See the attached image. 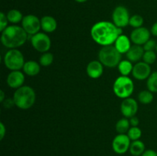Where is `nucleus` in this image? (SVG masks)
I'll list each match as a JSON object with an SVG mask.
<instances>
[{
    "label": "nucleus",
    "instance_id": "19",
    "mask_svg": "<svg viewBox=\"0 0 157 156\" xmlns=\"http://www.w3.org/2000/svg\"><path fill=\"white\" fill-rule=\"evenodd\" d=\"M22 70L25 74L29 76H35L40 73L41 64L35 61H25Z\"/></svg>",
    "mask_w": 157,
    "mask_h": 156
},
{
    "label": "nucleus",
    "instance_id": "8",
    "mask_svg": "<svg viewBox=\"0 0 157 156\" xmlns=\"http://www.w3.org/2000/svg\"><path fill=\"white\" fill-rule=\"evenodd\" d=\"M130 13L129 11L126 7L123 6H117L113 10L112 14V20L113 23L118 28L127 27L129 25V21H130Z\"/></svg>",
    "mask_w": 157,
    "mask_h": 156
},
{
    "label": "nucleus",
    "instance_id": "6",
    "mask_svg": "<svg viewBox=\"0 0 157 156\" xmlns=\"http://www.w3.org/2000/svg\"><path fill=\"white\" fill-rule=\"evenodd\" d=\"M3 63L11 71L20 70L25 63L23 54L18 49H9L3 57Z\"/></svg>",
    "mask_w": 157,
    "mask_h": 156
},
{
    "label": "nucleus",
    "instance_id": "35",
    "mask_svg": "<svg viewBox=\"0 0 157 156\" xmlns=\"http://www.w3.org/2000/svg\"><path fill=\"white\" fill-rule=\"evenodd\" d=\"M141 156H157V151L153 149H147L145 150Z\"/></svg>",
    "mask_w": 157,
    "mask_h": 156
},
{
    "label": "nucleus",
    "instance_id": "17",
    "mask_svg": "<svg viewBox=\"0 0 157 156\" xmlns=\"http://www.w3.org/2000/svg\"><path fill=\"white\" fill-rule=\"evenodd\" d=\"M117 50L121 54H127V52L131 47V40L125 35H121L117 38L114 43Z\"/></svg>",
    "mask_w": 157,
    "mask_h": 156
},
{
    "label": "nucleus",
    "instance_id": "9",
    "mask_svg": "<svg viewBox=\"0 0 157 156\" xmlns=\"http://www.w3.org/2000/svg\"><path fill=\"white\" fill-rule=\"evenodd\" d=\"M21 27L29 36H32L38 33L41 29V19L35 15H27L21 21Z\"/></svg>",
    "mask_w": 157,
    "mask_h": 156
},
{
    "label": "nucleus",
    "instance_id": "18",
    "mask_svg": "<svg viewBox=\"0 0 157 156\" xmlns=\"http://www.w3.org/2000/svg\"><path fill=\"white\" fill-rule=\"evenodd\" d=\"M41 29L46 33H52L58 27V23L54 17L45 15L41 18Z\"/></svg>",
    "mask_w": 157,
    "mask_h": 156
},
{
    "label": "nucleus",
    "instance_id": "2",
    "mask_svg": "<svg viewBox=\"0 0 157 156\" xmlns=\"http://www.w3.org/2000/svg\"><path fill=\"white\" fill-rule=\"evenodd\" d=\"M29 35L21 26L12 24L2 32L1 42L8 49H15L22 46L29 39Z\"/></svg>",
    "mask_w": 157,
    "mask_h": 156
},
{
    "label": "nucleus",
    "instance_id": "15",
    "mask_svg": "<svg viewBox=\"0 0 157 156\" xmlns=\"http://www.w3.org/2000/svg\"><path fill=\"white\" fill-rule=\"evenodd\" d=\"M104 66L100 61H92L87 64L86 72L89 77L92 79H98L102 76L104 73Z\"/></svg>",
    "mask_w": 157,
    "mask_h": 156
},
{
    "label": "nucleus",
    "instance_id": "32",
    "mask_svg": "<svg viewBox=\"0 0 157 156\" xmlns=\"http://www.w3.org/2000/svg\"><path fill=\"white\" fill-rule=\"evenodd\" d=\"M2 105L3 106H4V108L11 109L12 107H13L14 106H15V103L13 98H6L4 100V102H2Z\"/></svg>",
    "mask_w": 157,
    "mask_h": 156
},
{
    "label": "nucleus",
    "instance_id": "30",
    "mask_svg": "<svg viewBox=\"0 0 157 156\" xmlns=\"http://www.w3.org/2000/svg\"><path fill=\"white\" fill-rule=\"evenodd\" d=\"M8 22H9V20L6 15L3 12H1L0 13V32H2L8 27Z\"/></svg>",
    "mask_w": 157,
    "mask_h": 156
},
{
    "label": "nucleus",
    "instance_id": "33",
    "mask_svg": "<svg viewBox=\"0 0 157 156\" xmlns=\"http://www.w3.org/2000/svg\"><path fill=\"white\" fill-rule=\"evenodd\" d=\"M130 125L131 126H133V127H136V126H138L140 124V120L139 119H138V117H136V116H133V117L130 118Z\"/></svg>",
    "mask_w": 157,
    "mask_h": 156
},
{
    "label": "nucleus",
    "instance_id": "41",
    "mask_svg": "<svg viewBox=\"0 0 157 156\" xmlns=\"http://www.w3.org/2000/svg\"><path fill=\"white\" fill-rule=\"evenodd\" d=\"M156 1H157V0H156Z\"/></svg>",
    "mask_w": 157,
    "mask_h": 156
},
{
    "label": "nucleus",
    "instance_id": "10",
    "mask_svg": "<svg viewBox=\"0 0 157 156\" xmlns=\"http://www.w3.org/2000/svg\"><path fill=\"white\" fill-rule=\"evenodd\" d=\"M131 140L127 134H118L112 142L113 151L118 154H124L130 149Z\"/></svg>",
    "mask_w": 157,
    "mask_h": 156
},
{
    "label": "nucleus",
    "instance_id": "22",
    "mask_svg": "<svg viewBox=\"0 0 157 156\" xmlns=\"http://www.w3.org/2000/svg\"><path fill=\"white\" fill-rule=\"evenodd\" d=\"M130 128V120L127 118H122L117 122L115 129L118 134H126Z\"/></svg>",
    "mask_w": 157,
    "mask_h": 156
},
{
    "label": "nucleus",
    "instance_id": "1",
    "mask_svg": "<svg viewBox=\"0 0 157 156\" xmlns=\"http://www.w3.org/2000/svg\"><path fill=\"white\" fill-rule=\"evenodd\" d=\"M123 35V28H118L108 21H101L95 23L90 29L92 39L99 45H113L117 38Z\"/></svg>",
    "mask_w": 157,
    "mask_h": 156
},
{
    "label": "nucleus",
    "instance_id": "24",
    "mask_svg": "<svg viewBox=\"0 0 157 156\" xmlns=\"http://www.w3.org/2000/svg\"><path fill=\"white\" fill-rule=\"evenodd\" d=\"M137 97L139 102L141 104H144V105L150 104L153 101V99H154V97H153V93H152L149 90H143V91L140 92Z\"/></svg>",
    "mask_w": 157,
    "mask_h": 156
},
{
    "label": "nucleus",
    "instance_id": "4",
    "mask_svg": "<svg viewBox=\"0 0 157 156\" xmlns=\"http://www.w3.org/2000/svg\"><path fill=\"white\" fill-rule=\"evenodd\" d=\"M98 59L104 67L114 68L122 61V54L117 50L114 45L104 46L99 50Z\"/></svg>",
    "mask_w": 157,
    "mask_h": 156
},
{
    "label": "nucleus",
    "instance_id": "7",
    "mask_svg": "<svg viewBox=\"0 0 157 156\" xmlns=\"http://www.w3.org/2000/svg\"><path fill=\"white\" fill-rule=\"evenodd\" d=\"M31 44L35 50L43 54L50 50L52 41L47 34L38 32L31 36Z\"/></svg>",
    "mask_w": 157,
    "mask_h": 156
},
{
    "label": "nucleus",
    "instance_id": "5",
    "mask_svg": "<svg viewBox=\"0 0 157 156\" xmlns=\"http://www.w3.org/2000/svg\"><path fill=\"white\" fill-rule=\"evenodd\" d=\"M113 90L114 94L121 99L130 97L134 90L133 81L129 76H120L113 83Z\"/></svg>",
    "mask_w": 157,
    "mask_h": 156
},
{
    "label": "nucleus",
    "instance_id": "27",
    "mask_svg": "<svg viewBox=\"0 0 157 156\" xmlns=\"http://www.w3.org/2000/svg\"><path fill=\"white\" fill-rule=\"evenodd\" d=\"M127 135L131 141L140 140V139L142 136V130L138 126H131L130 129H129V131L127 132Z\"/></svg>",
    "mask_w": 157,
    "mask_h": 156
},
{
    "label": "nucleus",
    "instance_id": "14",
    "mask_svg": "<svg viewBox=\"0 0 157 156\" xmlns=\"http://www.w3.org/2000/svg\"><path fill=\"white\" fill-rule=\"evenodd\" d=\"M25 80V77L24 72H21L20 70L11 71L6 79L8 86L10 88L15 89V90L24 86Z\"/></svg>",
    "mask_w": 157,
    "mask_h": 156
},
{
    "label": "nucleus",
    "instance_id": "12",
    "mask_svg": "<svg viewBox=\"0 0 157 156\" xmlns=\"http://www.w3.org/2000/svg\"><path fill=\"white\" fill-rule=\"evenodd\" d=\"M138 102L133 98L128 97L123 99L121 104V112L125 118L130 119L136 116L138 111Z\"/></svg>",
    "mask_w": 157,
    "mask_h": 156
},
{
    "label": "nucleus",
    "instance_id": "13",
    "mask_svg": "<svg viewBox=\"0 0 157 156\" xmlns=\"http://www.w3.org/2000/svg\"><path fill=\"white\" fill-rule=\"evenodd\" d=\"M151 73V67L144 61H139L133 65L132 76L137 80H147Z\"/></svg>",
    "mask_w": 157,
    "mask_h": 156
},
{
    "label": "nucleus",
    "instance_id": "3",
    "mask_svg": "<svg viewBox=\"0 0 157 156\" xmlns=\"http://www.w3.org/2000/svg\"><path fill=\"white\" fill-rule=\"evenodd\" d=\"M15 106L21 110H29L33 106L36 100V93L29 86H22L17 89L13 95Z\"/></svg>",
    "mask_w": 157,
    "mask_h": 156
},
{
    "label": "nucleus",
    "instance_id": "20",
    "mask_svg": "<svg viewBox=\"0 0 157 156\" xmlns=\"http://www.w3.org/2000/svg\"><path fill=\"white\" fill-rule=\"evenodd\" d=\"M145 150V144L142 141L136 140L132 141L129 151L133 156H141Z\"/></svg>",
    "mask_w": 157,
    "mask_h": 156
},
{
    "label": "nucleus",
    "instance_id": "11",
    "mask_svg": "<svg viewBox=\"0 0 157 156\" xmlns=\"http://www.w3.org/2000/svg\"><path fill=\"white\" fill-rule=\"evenodd\" d=\"M151 32L145 27L134 28L130 33V38L131 42L136 45H144L147 41L150 39Z\"/></svg>",
    "mask_w": 157,
    "mask_h": 156
},
{
    "label": "nucleus",
    "instance_id": "29",
    "mask_svg": "<svg viewBox=\"0 0 157 156\" xmlns=\"http://www.w3.org/2000/svg\"><path fill=\"white\" fill-rule=\"evenodd\" d=\"M156 54L155 50H148V51L144 52V54L143 56V61H144L147 64H153L156 61Z\"/></svg>",
    "mask_w": 157,
    "mask_h": 156
},
{
    "label": "nucleus",
    "instance_id": "31",
    "mask_svg": "<svg viewBox=\"0 0 157 156\" xmlns=\"http://www.w3.org/2000/svg\"><path fill=\"white\" fill-rule=\"evenodd\" d=\"M156 44L157 43L155 40L150 39L144 44L143 47H144V49L145 51H148V50H155Z\"/></svg>",
    "mask_w": 157,
    "mask_h": 156
},
{
    "label": "nucleus",
    "instance_id": "37",
    "mask_svg": "<svg viewBox=\"0 0 157 156\" xmlns=\"http://www.w3.org/2000/svg\"><path fill=\"white\" fill-rule=\"evenodd\" d=\"M6 94H5V92L2 90H0V102L2 103L4 102V100L6 99Z\"/></svg>",
    "mask_w": 157,
    "mask_h": 156
},
{
    "label": "nucleus",
    "instance_id": "39",
    "mask_svg": "<svg viewBox=\"0 0 157 156\" xmlns=\"http://www.w3.org/2000/svg\"><path fill=\"white\" fill-rule=\"evenodd\" d=\"M155 50L157 52V44H156V49H155Z\"/></svg>",
    "mask_w": 157,
    "mask_h": 156
},
{
    "label": "nucleus",
    "instance_id": "21",
    "mask_svg": "<svg viewBox=\"0 0 157 156\" xmlns=\"http://www.w3.org/2000/svg\"><path fill=\"white\" fill-rule=\"evenodd\" d=\"M118 70L121 76H128L133 71V65L129 60H122L117 66Z\"/></svg>",
    "mask_w": 157,
    "mask_h": 156
},
{
    "label": "nucleus",
    "instance_id": "23",
    "mask_svg": "<svg viewBox=\"0 0 157 156\" xmlns=\"http://www.w3.org/2000/svg\"><path fill=\"white\" fill-rule=\"evenodd\" d=\"M6 16L9 20V22L12 23L13 24H18V22L22 21L23 18H24L21 12L17 9H12V10L9 11L8 13L6 14Z\"/></svg>",
    "mask_w": 157,
    "mask_h": 156
},
{
    "label": "nucleus",
    "instance_id": "25",
    "mask_svg": "<svg viewBox=\"0 0 157 156\" xmlns=\"http://www.w3.org/2000/svg\"><path fill=\"white\" fill-rule=\"evenodd\" d=\"M147 90L152 93H157V71L152 72L147 81Z\"/></svg>",
    "mask_w": 157,
    "mask_h": 156
},
{
    "label": "nucleus",
    "instance_id": "36",
    "mask_svg": "<svg viewBox=\"0 0 157 156\" xmlns=\"http://www.w3.org/2000/svg\"><path fill=\"white\" fill-rule=\"evenodd\" d=\"M150 32H151V35H153V36L157 37V21L152 25Z\"/></svg>",
    "mask_w": 157,
    "mask_h": 156
},
{
    "label": "nucleus",
    "instance_id": "34",
    "mask_svg": "<svg viewBox=\"0 0 157 156\" xmlns=\"http://www.w3.org/2000/svg\"><path fill=\"white\" fill-rule=\"evenodd\" d=\"M6 134V128L3 122H0V140H2L4 139L5 136Z\"/></svg>",
    "mask_w": 157,
    "mask_h": 156
},
{
    "label": "nucleus",
    "instance_id": "16",
    "mask_svg": "<svg viewBox=\"0 0 157 156\" xmlns=\"http://www.w3.org/2000/svg\"><path fill=\"white\" fill-rule=\"evenodd\" d=\"M144 47L141 45H136V44H133L131 46L130 50L127 52L126 54V57H127V60L131 61L132 63H137L143 59V56L144 54Z\"/></svg>",
    "mask_w": 157,
    "mask_h": 156
},
{
    "label": "nucleus",
    "instance_id": "28",
    "mask_svg": "<svg viewBox=\"0 0 157 156\" xmlns=\"http://www.w3.org/2000/svg\"><path fill=\"white\" fill-rule=\"evenodd\" d=\"M144 22V18L141 15H133L132 16H130V21H129V25L134 28H137L143 27Z\"/></svg>",
    "mask_w": 157,
    "mask_h": 156
},
{
    "label": "nucleus",
    "instance_id": "40",
    "mask_svg": "<svg viewBox=\"0 0 157 156\" xmlns=\"http://www.w3.org/2000/svg\"><path fill=\"white\" fill-rule=\"evenodd\" d=\"M156 110H157V104H156Z\"/></svg>",
    "mask_w": 157,
    "mask_h": 156
},
{
    "label": "nucleus",
    "instance_id": "38",
    "mask_svg": "<svg viewBox=\"0 0 157 156\" xmlns=\"http://www.w3.org/2000/svg\"><path fill=\"white\" fill-rule=\"evenodd\" d=\"M75 2H77L78 3H84L85 2H87V0H75Z\"/></svg>",
    "mask_w": 157,
    "mask_h": 156
},
{
    "label": "nucleus",
    "instance_id": "26",
    "mask_svg": "<svg viewBox=\"0 0 157 156\" xmlns=\"http://www.w3.org/2000/svg\"><path fill=\"white\" fill-rule=\"evenodd\" d=\"M54 58H55L52 53L48 51L43 53L39 58V64L42 67H48L53 63Z\"/></svg>",
    "mask_w": 157,
    "mask_h": 156
}]
</instances>
